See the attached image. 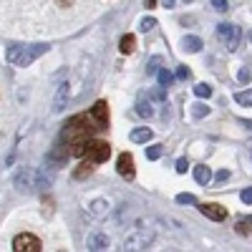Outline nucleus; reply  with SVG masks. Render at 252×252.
I'll return each mask as SVG.
<instances>
[{"label": "nucleus", "instance_id": "nucleus-19", "mask_svg": "<svg viewBox=\"0 0 252 252\" xmlns=\"http://www.w3.org/2000/svg\"><path fill=\"white\" fill-rule=\"evenodd\" d=\"M247 224H252V217H247V220H240V222L235 224V229H237L240 235H247V232H250V227H247Z\"/></svg>", "mask_w": 252, "mask_h": 252}, {"label": "nucleus", "instance_id": "nucleus-11", "mask_svg": "<svg viewBox=\"0 0 252 252\" xmlns=\"http://www.w3.org/2000/svg\"><path fill=\"white\" fill-rule=\"evenodd\" d=\"M91 172H94V161L86 159V161H83L78 169L73 172V177H76V179H86V177H91Z\"/></svg>", "mask_w": 252, "mask_h": 252}, {"label": "nucleus", "instance_id": "nucleus-32", "mask_svg": "<svg viewBox=\"0 0 252 252\" xmlns=\"http://www.w3.org/2000/svg\"><path fill=\"white\" fill-rule=\"evenodd\" d=\"M164 8H174V0H164Z\"/></svg>", "mask_w": 252, "mask_h": 252}, {"label": "nucleus", "instance_id": "nucleus-6", "mask_svg": "<svg viewBox=\"0 0 252 252\" xmlns=\"http://www.w3.org/2000/svg\"><path fill=\"white\" fill-rule=\"evenodd\" d=\"M91 121L96 124V129H101V126H106L109 124V106H106V101H96L94 106H91Z\"/></svg>", "mask_w": 252, "mask_h": 252}, {"label": "nucleus", "instance_id": "nucleus-22", "mask_svg": "<svg viewBox=\"0 0 252 252\" xmlns=\"http://www.w3.org/2000/svg\"><path fill=\"white\" fill-rule=\"evenodd\" d=\"M159 63H161V58L154 56V58L149 61V66H146V71H149V73H157V71H159Z\"/></svg>", "mask_w": 252, "mask_h": 252}, {"label": "nucleus", "instance_id": "nucleus-2", "mask_svg": "<svg viewBox=\"0 0 252 252\" xmlns=\"http://www.w3.org/2000/svg\"><path fill=\"white\" fill-rule=\"evenodd\" d=\"M83 157H86L89 161H94V164H103L111 157V146L106 141H101V139H89L86 141V154Z\"/></svg>", "mask_w": 252, "mask_h": 252}, {"label": "nucleus", "instance_id": "nucleus-3", "mask_svg": "<svg viewBox=\"0 0 252 252\" xmlns=\"http://www.w3.org/2000/svg\"><path fill=\"white\" fill-rule=\"evenodd\" d=\"M40 240L35 237V235H28V232H23V235H18L15 240H13V250L15 252H40Z\"/></svg>", "mask_w": 252, "mask_h": 252}, {"label": "nucleus", "instance_id": "nucleus-26", "mask_svg": "<svg viewBox=\"0 0 252 252\" xmlns=\"http://www.w3.org/2000/svg\"><path fill=\"white\" fill-rule=\"evenodd\" d=\"M212 8H215L217 13H224V10H227V0H212Z\"/></svg>", "mask_w": 252, "mask_h": 252}, {"label": "nucleus", "instance_id": "nucleus-1", "mask_svg": "<svg viewBox=\"0 0 252 252\" xmlns=\"http://www.w3.org/2000/svg\"><path fill=\"white\" fill-rule=\"evenodd\" d=\"M96 129V126H91V116H73L66 129H63V139H66L68 144H76V141H89L91 139V131Z\"/></svg>", "mask_w": 252, "mask_h": 252}, {"label": "nucleus", "instance_id": "nucleus-33", "mask_svg": "<svg viewBox=\"0 0 252 252\" xmlns=\"http://www.w3.org/2000/svg\"><path fill=\"white\" fill-rule=\"evenodd\" d=\"M250 40H252V31H250Z\"/></svg>", "mask_w": 252, "mask_h": 252}, {"label": "nucleus", "instance_id": "nucleus-9", "mask_svg": "<svg viewBox=\"0 0 252 252\" xmlns=\"http://www.w3.org/2000/svg\"><path fill=\"white\" fill-rule=\"evenodd\" d=\"M182 48H184L187 53H199V51H202V38H197V35H187Z\"/></svg>", "mask_w": 252, "mask_h": 252}, {"label": "nucleus", "instance_id": "nucleus-7", "mask_svg": "<svg viewBox=\"0 0 252 252\" xmlns=\"http://www.w3.org/2000/svg\"><path fill=\"white\" fill-rule=\"evenodd\" d=\"M199 212L207 217V220H215V222H222L227 217V209L222 204H215V202H207V204H199Z\"/></svg>", "mask_w": 252, "mask_h": 252}, {"label": "nucleus", "instance_id": "nucleus-18", "mask_svg": "<svg viewBox=\"0 0 252 252\" xmlns=\"http://www.w3.org/2000/svg\"><path fill=\"white\" fill-rule=\"evenodd\" d=\"M161 154H164L161 146H149V149H146V159H152V161H157Z\"/></svg>", "mask_w": 252, "mask_h": 252}, {"label": "nucleus", "instance_id": "nucleus-24", "mask_svg": "<svg viewBox=\"0 0 252 252\" xmlns=\"http://www.w3.org/2000/svg\"><path fill=\"white\" fill-rule=\"evenodd\" d=\"M240 199H242L245 204H252V187H247V189H242V194H240Z\"/></svg>", "mask_w": 252, "mask_h": 252}, {"label": "nucleus", "instance_id": "nucleus-16", "mask_svg": "<svg viewBox=\"0 0 252 252\" xmlns=\"http://www.w3.org/2000/svg\"><path fill=\"white\" fill-rule=\"evenodd\" d=\"M157 78H159V86H169V83L174 81V76L166 71V68H159V71H157Z\"/></svg>", "mask_w": 252, "mask_h": 252}, {"label": "nucleus", "instance_id": "nucleus-15", "mask_svg": "<svg viewBox=\"0 0 252 252\" xmlns=\"http://www.w3.org/2000/svg\"><path fill=\"white\" fill-rule=\"evenodd\" d=\"M235 101L242 103V106H252V89L250 91H237L235 94Z\"/></svg>", "mask_w": 252, "mask_h": 252}, {"label": "nucleus", "instance_id": "nucleus-23", "mask_svg": "<svg viewBox=\"0 0 252 252\" xmlns=\"http://www.w3.org/2000/svg\"><path fill=\"white\" fill-rule=\"evenodd\" d=\"M136 111H139L141 116H152V114H154V111H152V106H149V103H144V101L139 103V109H136Z\"/></svg>", "mask_w": 252, "mask_h": 252}, {"label": "nucleus", "instance_id": "nucleus-27", "mask_svg": "<svg viewBox=\"0 0 252 252\" xmlns=\"http://www.w3.org/2000/svg\"><path fill=\"white\" fill-rule=\"evenodd\" d=\"M187 169H189V161H187V159H177V172L184 174Z\"/></svg>", "mask_w": 252, "mask_h": 252}, {"label": "nucleus", "instance_id": "nucleus-28", "mask_svg": "<svg viewBox=\"0 0 252 252\" xmlns=\"http://www.w3.org/2000/svg\"><path fill=\"white\" fill-rule=\"evenodd\" d=\"M237 78H240V83H250V81H252V73H250V71H247V68H242V71H240V76H237Z\"/></svg>", "mask_w": 252, "mask_h": 252}, {"label": "nucleus", "instance_id": "nucleus-29", "mask_svg": "<svg viewBox=\"0 0 252 252\" xmlns=\"http://www.w3.org/2000/svg\"><path fill=\"white\" fill-rule=\"evenodd\" d=\"M227 179H229V172H227V169H220V172L215 174V182H220V184L227 182Z\"/></svg>", "mask_w": 252, "mask_h": 252}, {"label": "nucleus", "instance_id": "nucleus-25", "mask_svg": "<svg viewBox=\"0 0 252 252\" xmlns=\"http://www.w3.org/2000/svg\"><path fill=\"white\" fill-rule=\"evenodd\" d=\"M189 76H192V71H189L187 66H179V68H177V78H182V81H187Z\"/></svg>", "mask_w": 252, "mask_h": 252}, {"label": "nucleus", "instance_id": "nucleus-5", "mask_svg": "<svg viewBox=\"0 0 252 252\" xmlns=\"http://www.w3.org/2000/svg\"><path fill=\"white\" fill-rule=\"evenodd\" d=\"M116 172L124 177V179H134V157L129 154V152H124V154H119V159H116Z\"/></svg>", "mask_w": 252, "mask_h": 252}, {"label": "nucleus", "instance_id": "nucleus-17", "mask_svg": "<svg viewBox=\"0 0 252 252\" xmlns=\"http://www.w3.org/2000/svg\"><path fill=\"white\" fill-rule=\"evenodd\" d=\"M207 114H209V106H204V103H194V106H192V116L194 119H202Z\"/></svg>", "mask_w": 252, "mask_h": 252}, {"label": "nucleus", "instance_id": "nucleus-14", "mask_svg": "<svg viewBox=\"0 0 252 252\" xmlns=\"http://www.w3.org/2000/svg\"><path fill=\"white\" fill-rule=\"evenodd\" d=\"M194 96L209 98V96H212V86H209V83H197V86H194Z\"/></svg>", "mask_w": 252, "mask_h": 252}, {"label": "nucleus", "instance_id": "nucleus-21", "mask_svg": "<svg viewBox=\"0 0 252 252\" xmlns=\"http://www.w3.org/2000/svg\"><path fill=\"white\" fill-rule=\"evenodd\" d=\"M154 26H157V20H154V18H144V20H141V26H139V28H141V31L146 33V31H152Z\"/></svg>", "mask_w": 252, "mask_h": 252}, {"label": "nucleus", "instance_id": "nucleus-13", "mask_svg": "<svg viewBox=\"0 0 252 252\" xmlns=\"http://www.w3.org/2000/svg\"><path fill=\"white\" fill-rule=\"evenodd\" d=\"M89 247H91V250H106V247H109V237H106V235H96V237H91Z\"/></svg>", "mask_w": 252, "mask_h": 252}, {"label": "nucleus", "instance_id": "nucleus-20", "mask_svg": "<svg viewBox=\"0 0 252 252\" xmlns=\"http://www.w3.org/2000/svg\"><path fill=\"white\" fill-rule=\"evenodd\" d=\"M177 202L179 204H197V197L194 194H177Z\"/></svg>", "mask_w": 252, "mask_h": 252}, {"label": "nucleus", "instance_id": "nucleus-30", "mask_svg": "<svg viewBox=\"0 0 252 252\" xmlns=\"http://www.w3.org/2000/svg\"><path fill=\"white\" fill-rule=\"evenodd\" d=\"M103 207H109V202H94V212L101 215V212H103Z\"/></svg>", "mask_w": 252, "mask_h": 252}, {"label": "nucleus", "instance_id": "nucleus-8", "mask_svg": "<svg viewBox=\"0 0 252 252\" xmlns=\"http://www.w3.org/2000/svg\"><path fill=\"white\" fill-rule=\"evenodd\" d=\"M194 179L207 187L209 182H212V169H209V166H204V164H202V166H194Z\"/></svg>", "mask_w": 252, "mask_h": 252}, {"label": "nucleus", "instance_id": "nucleus-31", "mask_svg": "<svg viewBox=\"0 0 252 252\" xmlns=\"http://www.w3.org/2000/svg\"><path fill=\"white\" fill-rule=\"evenodd\" d=\"M146 8H149V10H152V8H157V0H146Z\"/></svg>", "mask_w": 252, "mask_h": 252}, {"label": "nucleus", "instance_id": "nucleus-12", "mask_svg": "<svg viewBox=\"0 0 252 252\" xmlns=\"http://www.w3.org/2000/svg\"><path fill=\"white\" fill-rule=\"evenodd\" d=\"M134 46H136V40H134V35H131V33H129V35H124V38L119 40L121 53H131V51H134Z\"/></svg>", "mask_w": 252, "mask_h": 252}, {"label": "nucleus", "instance_id": "nucleus-10", "mask_svg": "<svg viewBox=\"0 0 252 252\" xmlns=\"http://www.w3.org/2000/svg\"><path fill=\"white\" fill-rule=\"evenodd\" d=\"M152 139V129H146V126H141V129H134L131 131V141L134 144H146Z\"/></svg>", "mask_w": 252, "mask_h": 252}, {"label": "nucleus", "instance_id": "nucleus-4", "mask_svg": "<svg viewBox=\"0 0 252 252\" xmlns=\"http://www.w3.org/2000/svg\"><path fill=\"white\" fill-rule=\"evenodd\" d=\"M217 35H220L222 40H227V48H229V51H235V48H237V43H240V35H242V31H240V26L222 23V26L217 28Z\"/></svg>", "mask_w": 252, "mask_h": 252}]
</instances>
